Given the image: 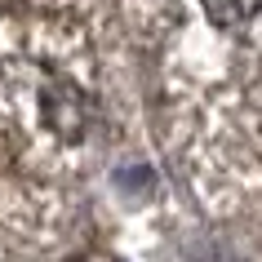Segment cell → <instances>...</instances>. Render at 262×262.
Masks as SVG:
<instances>
[{
	"label": "cell",
	"mask_w": 262,
	"mask_h": 262,
	"mask_svg": "<svg viewBox=\"0 0 262 262\" xmlns=\"http://www.w3.org/2000/svg\"><path fill=\"white\" fill-rule=\"evenodd\" d=\"M80 45L58 27H27L23 36H0V89L5 102L27 107L31 138L58 151H76L98 124L94 89L80 71Z\"/></svg>",
	"instance_id": "1"
},
{
	"label": "cell",
	"mask_w": 262,
	"mask_h": 262,
	"mask_svg": "<svg viewBox=\"0 0 262 262\" xmlns=\"http://www.w3.org/2000/svg\"><path fill=\"white\" fill-rule=\"evenodd\" d=\"M213 27H245L262 14V0H200Z\"/></svg>",
	"instance_id": "2"
},
{
	"label": "cell",
	"mask_w": 262,
	"mask_h": 262,
	"mask_svg": "<svg viewBox=\"0 0 262 262\" xmlns=\"http://www.w3.org/2000/svg\"><path fill=\"white\" fill-rule=\"evenodd\" d=\"M31 5H49V9H62V5H84V0H31Z\"/></svg>",
	"instance_id": "3"
}]
</instances>
